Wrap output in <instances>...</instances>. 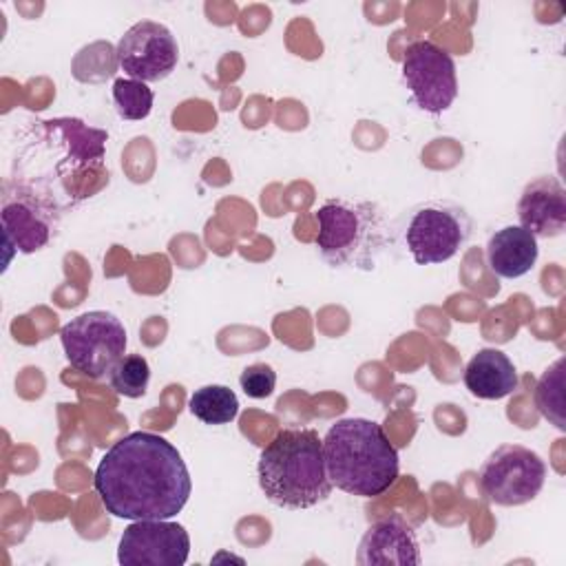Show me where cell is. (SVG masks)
Wrapping results in <instances>:
<instances>
[{
    "mask_svg": "<svg viewBox=\"0 0 566 566\" xmlns=\"http://www.w3.org/2000/svg\"><path fill=\"white\" fill-rule=\"evenodd\" d=\"M93 486L113 517L170 520L186 506L192 480L172 442L150 431H133L102 455Z\"/></svg>",
    "mask_w": 566,
    "mask_h": 566,
    "instance_id": "cell-1",
    "label": "cell"
},
{
    "mask_svg": "<svg viewBox=\"0 0 566 566\" xmlns=\"http://www.w3.org/2000/svg\"><path fill=\"white\" fill-rule=\"evenodd\" d=\"M332 484L349 495L378 497L400 473V458L382 424L369 418H340L323 438Z\"/></svg>",
    "mask_w": 566,
    "mask_h": 566,
    "instance_id": "cell-2",
    "label": "cell"
},
{
    "mask_svg": "<svg viewBox=\"0 0 566 566\" xmlns=\"http://www.w3.org/2000/svg\"><path fill=\"white\" fill-rule=\"evenodd\" d=\"M259 486L279 509H310L332 493L323 440L314 429H283L261 451Z\"/></svg>",
    "mask_w": 566,
    "mask_h": 566,
    "instance_id": "cell-3",
    "label": "cell"
},
{
    "mask_svg": "<svg viewBox=\"0 0 566 566\" xmlns=\"http://www.w3.org/2000/svg\"><path fill=\"white\" fill-rule=\"evenodd\" d=\"M316 248L323 261L336 270H374L389 245V226L374 201L334 197L316 210Z\"/></svg>",
    "mask_w": 566,
    "mask_h": 566,
    "instance_id": "cell-4",
    "label": "cell"
},
{
    "mask_svg": "<svg viewBox=\"0 0 566 566\" xmlns=\"http://www.w3.org/2000/svg\"><path fill=\"white\" fill-rule=\"evenodd\" d=\"M473 221L464 206L449 199H427L405 210L394 230L418 265L453 259L469 241Z\"/></svg>",
    "mask_w": 566,
    "mask_h": 566,
    "instance_id": "cell-5",
    "label": "cell"
},
{
    "mask_svg": "<svg viewBox=\"0 0 566 566\" xmlns=\"http://www.w3.org/2000/svg\"><path fill=\"white\" fill-rule=\"evenodd\" d=\"M124 323L104 310L84 312L60 329V340L69 365L88 378L108 376L113 365L126 354Z\"/></svg>",
    "mask_w": 566,
    "mask_h": 566,
    "instance_id": "cell-6",
    "label": "cell"
},
{
    "mask_svg": "<svg viewBox=\"0 0 566 566\" xmlns=\"http://www.w3.org/2000/svg\"><path fill=\"white\" fill-rule=\"evenodd\" d=\"M480 489L497 506H522L535 500L546 482V462L522 444H502L480 469Z\"/></svg>",
    "mask_w": 566,
    "mask_h": 566,
    "instance_id": "cell-7",
    "label": "cell"
},
{
    "mask_svg": "<svg viewBox=\"0 0 566 566\" xmlns=\"http://www.w3.org/2000/svg\"><path fill=\"white\" fill-rule=\"evenodd\" d=\"M402 82L411 102L431 115L444 113L458 97L455 62L431 40H416L405 49Z\"/></svg>",
    "mask_w": 566,
    "mask_h": 566,
    "instance_id": "cell-8",
    "label": "cell"
},
{
    "mask_svg": "<svg viewBox=\"0 0 566 566\" xmlns=\"http://www.w3.org/2000/svg\"><path fill=\"white\" fill-rule=\"evenodd\" d=\"M2 239L7 250L31 254L42 250L57 228L60 212L51 197L40 195L33 186L15 184L4 186L2 195Z\"/></svg>",
    "mask_w": 566,
    "mask_h": 566,
    "instance_id": "cell-9",
    "label": "cell"
},
{
    "mask_svg": "<svg viewBox=\"0 0 566 566\" xmlns=\"http://www.w3.org/2000/svg\"><path fill=\"white\" fill-rule=\"evenodd\" d=\"M119 69L139 82L166 80L179 62V44L172 31L155 20L133 24L117 42Z\"/></svg>",
    "mask_w": 566,
    "mask_h": 566,
    "instance_id": "cell-10",
    "label": "cell"
},
{
    "mask_svg": "<svg viewBox=\"0 0 566 566\" xmlns=\"http://www.w3.org/2000/svg\"><path fill=\"white\" fill-rule=\"evenodd\" d=\"M188 555L190 535L170 520H135L117 544V562L124 566H181Z\"/></svg>",
    "mask_w": 566,
    "mask_h": 566,
    "instance_id": "cell-11",
    "label": "cell"
},
{
    "mask_svg": "<svg viewBox=\"0 0 566 566\" xmlns=\"http://www.w3.org/2000/svg\"><path fill=\"white\" fill-rule=\"evenodd\" d=\"M356 562L360 566L378 564H398V566H418L422 564L420 546L413 528L398 513L376 520L358 542Z\"/></svg>",
    "mask_w": 566,
    "mask_h": 566,
    "instance_id": "cell-12",
    "label": "cell"
},
{
    "mask_svg": "<svg viewBox=\"0 0 566 566\" xmlns=\"http://www.w3.org/2000/svg\"><path fill=\"white\" fill-rule=\"evenodd\" d=\"M515 212L535 239L559 237L566 228V190L557 177L539 175L524 186Z\"/></svg>",
    "mask_w": 566,
    "mask_h": 566,
    "instance_id": "cell-13",
    "label": "cell"
},
{
    "mask_svg": "<svg viewBox=\"0 0 566 566\" xmlns=\"http://www.w3.org/2000/svg\"><path fill=\"white\" fill-rule=\"evenodd\" d=\"M464 387L480 400H500L511 396L517 385V369L513 360L495 347L478 349L462 371Z\"/></svg>",
    "mask_w": 566,
    "mask_h": 566,
    "instance_id": "cell-14",
    "label": "cell"
},
{
    "mask_svg": "<svg viewBox=\"0 0 566 566\" xmlns=\"http://www.w3.org/2000/svg\"><path fill=\"white\" fill-rule=\"evenodd\" d=\"M537 239L522 226H504L486 241V265L500 279H520L537 261Z\"/></svg>",
    "mask_w": 566,
    "mask_h": 566,
    "instance_id": "cell-15",
    "label": "cell"
},
{
    "mask_svg": "<svg viewBox=\"0 0 566 566\" xmlns=\"http://www.w3.org/2000/svg\"><path fill=\"white\" fill-rule=\"evenodd\" d=\"M51 126L64 137L66 142V164H71L73 170L80 168H97L104 159V144L108 139L106 130L93 128L84 124L82 119L62 117V119H49Z\"/></svg>",
    "mask_w": 566,
    "mask_h": 566,
    "instance_id": "cell-16",
    "label": "cell"
},
{
    "mask_svg": "<svg viewBox=\"0 0 566 566\" xmlns=\"http://www.w3.org/2000/svg\"><path fill=\"white\" fill-rule=\"evenodd\" d=\"M188 409L203 424H228L239 413V398L226 385H206L190 394Z\"/></svg>",
    "mask_w": 566,
    "mask_h": 566,
    "instance_id": "cell-17",
    "label": "cell"
},
{
    "mask_svg": "<svg viewBox=\"0 0 566 566\" xmlns=\"http://www.w3.org/2000/svg\"><path fill=\"white\" fill-rule=\"evenodd\" d=\"M564 358H557L535 385V405L539 413L551 420L559 431L564 424Z\"/></svg>",
    "mask_w": 566,
    "mask_h": 566,
    "instance_id": "cell-18",
    "label": "cell"
},
{
    "mask_svg": "<svg viewBox=\"0 0 566 566\" xmlns=\"http://www.w3.org/2000/svg\"><path fill=\"white\" fill-rule=\"evenodd\" d=\"M113 102H115V111L122 119L137 122V119H146L150 115L155 93L146 82L130 80V77H117L113 82Z\"/></svg>",
    "mask_w": 566,
    "mask_h": 566,
    "instance_id": "cell-19",
    "label": "cell"
},
{
    "mask_svg": "<svg viewBox=\"0 0 566 566\" xmlns=\"http://www.w3.org/2000/svg\"><path fill=\"white\" fill-rule=\"evenodd\" d=\"M111 387L124 398H139L150 382V365L142 354H124L108 371Z\"/></svg>",
    "mask_w": 566,
    "mask_h": 566,
    "instance_id": "cell-20",
    "label": "cell"
},
{
    "mask_svg": "<svg viewBox=\"0 0 566 566\" xmlns=\"http://www.w3.org/2000/svg\"><path fill=\"white\" fill-rule=\"evenodd\" d=\"M239 385H241L243 394L252 400L268 398V396H272V391L276 387V371L268 363L248 365L239 376Z\"/></svg>",
    "mask_w": 566,
    "mask_h": 566,
    "instance_id": "cell-21",
    "label": "cell"
}]
</instances>
